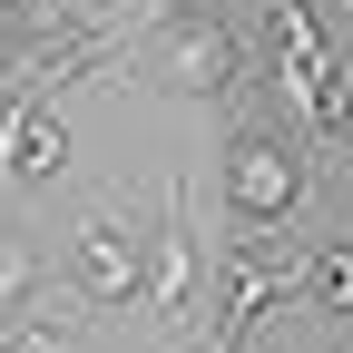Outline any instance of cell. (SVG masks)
<instances>
[{
    "instance_id": "cell-1",
    "label": "cell",
    "mask_w": 353,
    "mask_h": 353,
    "mask_svg": "<svg viewBox=\"0 0 353 353\" xmlns=\"http://www.w3.org/2000/svg\"><path fill=\"white\" fill-rule=\"evenodd\" d=\"M314 157L285 118H236L226 128V206L245 226H304V196H314Z\"/></svg>"
},
{
    "instance_id": "cell-2",
    "label": "cell",
    "mask_w": 353,
    "mask_h": 353,
    "mask_svg": "<svg viewBox=\"0 0 353 353\" xmlns=\"http://www.w3.org/2000/svg\"><path fill=\"white\" fill-rule=\"evenodd\" d=\"M138 79L176 88V99H245V79H255V39H245L236 20H196V10H176V20L148 39Z\"/></svg>"
},
{
    "instance_id": "cell-3",
    "label": "cell",
    "mask_w": 353,
    "mask_h": 353,
    "mask_svg": "<svg viewBox=\"0 0 353 353\" xmlns=\"http://www.w3.org/2000/svg\"><path fill=\"white\" fill-rule=\"evenodd\" d=\"M69 294L79 304H108V314L148 304V236L128 226L118 206H88L69 226Z\"/></svg>"
},
{
    "instance_id": "cell-4",
    "label": "cell",
    "mask_w": 353,
    "mask_h": 353,
    "mask_svg": "<svg viewBox=\"0 0 353 353\" xmlns=\"http://www.w3.org/2000/svg\"><path fill=\"white\" fill-rule=\"evenodd\" d=\"M206 245H196V216H187V187L167 176L157 196V245H148V324L157 334H196V294H206Z\"/></svg>"
},
{
    "instance_id": "cell-5",
    "label": "cell",
    "mask_w": 353,
    "mask_h": 353,
    "mask_svg": "<svg viewBox=\"0 0 353 353\" xmlns=\"http://www.w3.org/2000/svg\"><path fill=\"white\" fill-rule=\"evenodd\" d=\"M59 167H69L59 99H0V176H10V187H50Z\"/></svg>"
},
{
    "instance_id": "cell-6",
    "label": "cell",
    "mask_w": 353,
    "mask_h": 353,
    "mask_svg": "<svg viewBox=\"0 0 353 353\" xmlns=\"http://www.w3.org/2000/svg\"><path fill=\"white\" fill-rule=\"evenodd\" d=\"M0 353H79V304L39 285V294L20 304V314L0 324Z\"/></svg>"
},
{
    "instance_id": "cell-7",
    "label": "cell",
    "mask_w": 353,
    "mask_h": 353,
    "mask_svg": "<svg viewBox=\"0 0 353 353\" xmlns=\"http://www.w3.org/2000/svg\"><path fill=\"white\" fill-rule=\"evenodd\" d=\"M304 294L324 304V324H353V236H324L304 255Z\"/></svg>"
},
{
    "instance_id": "cell-8",
    "label": "cell",
    "mask_w": 353,
    "mask_h": 353,
    "mask_svg": "<svg viewBox=\"0 0 353 353\" xmlns=\"http://www.w3.org/2000/svg\"><path fill=\"white\" fill-rule=\"evenodd\" d=\"M39 285H50V255H39L30 236H0V314H20Z\"/></svg>"
},
{
    "instance_id": "cell-9",
    "label": "cell",
    "mask_w": 353,
    "mask_h": 353,
    "mask_svg": "<svg viewBox=\"0 0 353 353\" xmlns=\"http://www.w3.org/2000/svg\"><path fill=\"white\" fill-rule=\"evenodd\" d=\"M0 20H20L39 39V30H69V0H0Z\"/></svg>"
},
{
    "instance_id": "cell-10",
    "label": "cell",
    "mask_w": 353,
    "mask_h": 353,
    "mask_svg": "<svg viewBox=\"0 0 353 353\" xmlns=\"http://www.w3.org/2000/svg\"><path fill=\"white\" fill-rule=\"evenodd\" d=\"M324 157H343V167H353V108H343V128L324 138Z\"/></svg>"
},
{
    "instance_id": "cell-11",
    "label": "cell",
    "mask_w": 353,
    "mask_h": 353,
    "mask_svg": "<svg viewBox=\"0 0 353 353\" xmlns=\"http://www.w3.org/2000/svg\"><path fill=\"white\" fill-rule=\"evenodd\" d=\"M138 10H148V20H176V10H187V0H138Z\"/></svg>"
},
{
    "instance_id": "cell-12",
    "label": "cell",
    "mask_w": 353,
    "mask_h": 353,
    "mask_svg": "<svg viewBox=\"0 0 353 353\" xmlns=\"http://www.w3.org/2000/svg\"><path fill=\"white\" fill-rule=\"evenodd\" d=\"M324 353H353V324H334V334H324Z\"/></svg>"
},
{
    "instance_id": "cell-13",
    "label": "cell",
    "mask_w": 353,
    "mask_h": 353,
    "mask_svg": "<svg viewBox=\"0 0 353 353\" xmlns=\"http://www.w3.org/2000/svg\"><path fill=\"white\" fill-rule=\"evenodd\" d=\"M324 10H334V20H353V0H324Z\"/></svg>"
}]
</instances>
